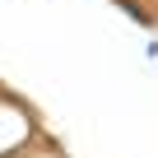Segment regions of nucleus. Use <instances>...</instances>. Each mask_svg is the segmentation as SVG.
Wrapping results in <instances>:
<instances>
[{
  "instance_id": "nucleus-1",
  "label": "nucleus",
  "mask_w": 158,
  "mask_h": 158,
  "mask_svg": "<svg viewBox=\"0 0 158 158\" xmlns=\"http://www.w3.org/2000/svg\"><path fill=\"white\" fill-rule=\"evenodd\" d=\"M33 144H37V121H33V112H28L19 98L0 93V158H19V153L33 149Z\"/></svg>"
},
{
  "instance_id": "nucleus-2",
  "label": "nucleus",
  "mask_w": 158,
  "mask_h": 158,
  "mask_svg": "<svg viewBox=\"0 0 158 158\" xmlns=\"http://www.w3.org/2000/svg\"><path fill=\"white\" fill-rule=\"evenodd\" d=\"M153 5H158V0H153Z\"/></svg>"
}]
</instances>
